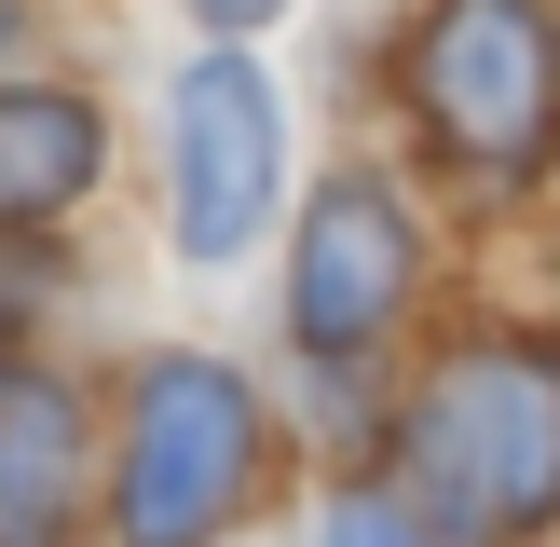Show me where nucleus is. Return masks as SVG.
Segmentation results:
<instances>
[{"instance_id": "9d476101", "label": "nucleus", "mask_w": 560, "mask_h": 547, "mask_svg": "<svg viewBox=\"0 0 560 547\" xmlns=\"http://www.w3.org/2000/svg\"><path fill=\"white\" fill-rule=\"evenodd\" d=\"M0 42H14V0H0Z\"/></svg>"}, {"instance_id": "f257e3e1", "label": "nucleus", "mask_w": 560, "mask_h": 547, "mask_svg": "<svg viewBox=\"0 0 560 547\" xmlns=\"http://www.w3.org/2000/svg\"><path fill=\"white\" fill-rule=\"evenodd\" d=\"M410 520L438 547H520L560 520V356L547 342H465L424 370L397 424Z\"/></svg>"}, {"instance_id": "0eeeda50", "label": "nucleus", "mask_w": 560, "mask_h": 547, "mask_svg": "<svg viewBox=\"0 0 560 547\" xmlns=\"http://www.w3.org/2000/svg\"><path fill=\"white\" fill-rule=\"evenodd\" d=\"M96 109L55 96V82H14L0 96V233H42V219H69V191L96 178Z\"/></svg>"}, {"instance_id": "39448f33", "label": "nucleus", "mask_w": 560, "mask_h": 547, "mask_svg": "<svg viewBox=\"0 0 560 547\" xmlns=\"http://www.w3.org/2000/svg\"><path fill=\"white\" fill-rule=\"evenodd\" d=\"M397 288H410V219L383 178H328L315 219H301V260H288V315L315 356H355L397 328Z\"/></svg>"}, {"instance_id": "7ed1b4c3", "label": "nucleus", "mask_w": 560, "mask_h": 547, "mask_svg": "<svg viewBox=\"0 0 560 547\" xmlns=\"http://www.w3.org/2000/svg\"><path fill=\"white\" fill-rule=\"evenodd\" d=\"M410 109L452 164H534L547 109H560V55L534 27V0H438L410 42Z\"/></svg>"}, {"instance_id": "20e7f679", "label": "nucleus", "mask_w": 560, "mask_h": 547, "mask_svg": "<svg viewBox=\"0 0 560 547\" xmlns=\"http://www.w3.org/2000/svg\"><path fill=\"white\" fill-rule=\"evenodd\" d=\"M273 164H288V124H273V82L246 55H206L178 69V109H164V178H178V246L191 260H233L273 206Z\"/></svg>"}, {"instance_id": "6e6552de", "label": "nucleus", "mask_w": 560, "mask_h": 547, "mask_svg": "<svg viewBox=\"0 0 560 547\" xmlns=\"http://www.w3.org/2000/svg\"><path fill=\"white\" fill-rule=\"evenodd\" d=\"M328 547H438V534L410 520V492H355V507H328Z\"/></svg>"}, {"instance_id": "f03ea898", "label": "nucleus", "mask_w": 560, "mask_h": 547, "mask_svg": "<svg viewBox=\"0 0 560 547\" xmlns=\"http://www.w3.org/2000/svg\"><path fill=\"white\" fill-rule=\"evenodd\" d=\"M246 492H260V397L219 356H151L124 397V479H109L124 547H206Z\"/></svg>"}, {"instance_id": "1a4fd4ad", "label": "nucleus", "mask_w": 560, "mask_h": 547, "mask_svg": "<svg viewBox=\"0 0 560 547\" xmlns=\"http://www.w3.org/2000/svg\"><path fill=\"white\" fill-rule=\"evenodd\" d=\"M206 27H260V14H288V0H191Z\"/></svg>"}, {"instance_id": "423d86ee", "label": "nucleus", "mask_w": 560, "mask_h": 547, "mask_svg": "<svg viewBox=\"0 0 560 547\" xmlns=\"http://www.w3.org/2000/svg\"><path fill=\"white\" fill-rule=\"evenodd\" d=\"M82 492V397L55 370H0V547H55Z\"/></svg>"}]
</instances>
